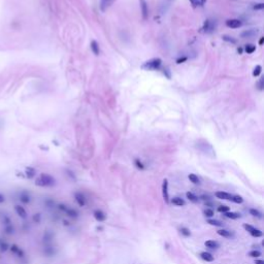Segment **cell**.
Wrapping results in <instances>:
<instances>
[{
  "mask_svg": "<svg viewBox=\"0 0 264 264\" xmlns=\"http://www.w3.org/2000/svg\"><path fill=\"white\" fill-rule=\"evenodd\" d=\"M55 184L56 180L54 179V177H52L51 175H48V173H41L35 180V185L37 187H53Z\"/></svg>",
  "mask_w": 264,
  "mask_h": 264,
  "instance_id": "obj_1",
  "label": "cell"
},
{
  "mask_svg": "<svg viewBox=\"0 0 264 264\" xmlns=\"http://www.w3.org/2000/svg\"><path fill=\"white\" fill-rule=\"evenodd\" d=\"M161 63H162V60L160 58H152V59L144 62L141 65V68L146 69V70H154V69H158Z\"/></svg>",
  "mask_w": 264,
  "mask_h": 264,
  "instance_id": "obj_2",
  "label": "cell"
},
{
  "mask_svg": "<svg viewBox=\"0 0 264 264\" xmlns=\"http://www.w3.org/2000/svg\"><path fill=\"white\" fill-rule=\"evenodd\" d=\"M9 251H10V253H12V255H14V256L18 257V258H20V259L25 258V256H26V255H25L24 250L21 249L20 247H19L18 245H16V244L10 245L9 246Z\"/></svg>",
  "mask_w": 264,
  "mask_h": 264,
  "instance_id": "obj_3",
  "label": "cell"
},
{
  "mask_svg": "<svg viewBox=\"0 0 264 264\" xmlns=\"http://www.w3.org/2000/svg\"><path fill=\"white\" fill-rule=\"evenodd\" d=\"M244 228L253 236V237H261L263 235V232L261 230L257 229V228L253 227L252 225H249V224H245Z\"/></svg>",
  "mask_w": 264,
  "mask_h": 264,
  "instance_id": "obj_4",
  "label": "cell"
},
{
  "mask_svg": "<svg viewBox=\"0 0 264 264\" xmlns=\"http://www.w3.org/2000/svg\"><path fill=\"white\" fill-rule=\"evenodd\" d=\"M19 200L22 204H29L31 202V195L28 191H21L20 194H19Z\"/></svg>",
  "mask_w": 264,
  "mask_h": 264,
  "instance_id": "obj_5",
  "label": "cell"
},
{
  "mask_svg": "<svg viewBox=\"0 0 264 264\" xmlns=\"http://www.w3.org/2000/svg\"><path fill=\"white\" fill-rule=\"evenodd\" d=\"M14 211L18 215V217H20L21 219H26L28 217V213H27L26 208L23 206L22 204H16L14 205Z\"/></svg>",
  "mask_w": 264,
  "mask_h": 264,
  "instance_id": "obj_6",
  "label": "cell"
},
{
  "mask_svg": "<svg viewBox=\"0 0 264 264\" xmlns=\"http://www.w3.org/2000/svg\"><path fill=\"white\" fill-rule=\"evenodd\" d=\"M162 195L163 199L166 203H169V193H168V181L166 179L163 180L162 183Z\"/></svg>",
  "mask_w": 264,
  "mask_h": 264,
  "instance_id": "obj_7",
  "label": "cell"
},
{
  "mask_svg": "<svg viewBox=\"0 0 264 264\" xmlns=\"http://www.w3.org/2000/svg\"><path fill=\"white\" fill-rule=\"evenodd\" d=\"M140 2V9H141V16L144 21L148 20L149 18V8L146 0H139Z\"/></svg>",
  "mask_w": 264,
  "mask_h": 264,
  "instance_id": "obj_8",
  "label": "cell"
},
{
  "mask_svg": "<svg viewBox=\"0 0 264 264\" xmlns=\"http://www.w3.org/2000/svg\"><path fill=\"white\" fill-rule=\"evenodd\" d=\"M226 26L232 29L239 28L242 26V21L238 20V19H230V20L226 21Z\"/></svg>",
  "mask_w": 264,
  "mask_h": 264,
  "instance_id": "obj_9",
  "label": "cell"
},
{
  "mask_svg": "<svg viewBox=\"0 0 264 264\" xmlns=\"http://www.w3.org/2000/svg\"><path fill=\"white\" fill-rule=\"evenodd\" d=\"M93 216L98 222H103L106 220V215L104 211H102L101 209H96L93 213Z\"/></svg>",
  "mask_w": 264,
  "mask_h": 264,
  "instance_id": "obj_10",
  "label": "cell"
},
{
  "mask_svg": "<svg viewBox=\"0 0 264 264\" xmlns=\"http://www.w3.org/2000/svg\"><path fill=\"white\" fill-rule=\"evenodd\" d=\"M216 197L219 198V199H223V200H229L231 201L232 196L230 193H227V192H223V191H219V192H216Z\"/></svg>",
  "mask_w": 264,
  "mask_h": 264,
  "instance_id": "obj_11",
  "label": "cell"
},
{
  "mask_svg": "<svg viewBox=\"0 0 264 264\" xmlns=\"http://www.w3.org/2000/svg\"><path fill=\"white\" fill-rule=\"evenodd\" d=\"M74 198H75V201H76V203L79 204V206L83 207V206H85V205H86V198H85V196H84L82 193H79V192L75 193Z\"/></svg>",
  "mask_w": 264,
  "mask_h": 264,
  "instance_id": "obj_12",
  "label": "cell"
},
{
  "mask_svg": "<svg viewBox=\"0 0 264 264\" xmlns=\"http://www.w3.org/2000/svg\"><path fill=\"white\" fill-rule=\"evenodd\" d=\"M3 232L4 234H6V235H12V234H14V232H16V228H14V226L12 224H7V225H4L3 226Z\"/></svg>",
  "mask_w": 264,
  "mask_h": 264,
  "instance_id": "obj_13",
  "label": "cell"
},
{
  "mask_svg": "<svg viewBox=\"0 0 264 264\" xmlns=\"http://www.w3.org/2000/svg\"><path fill=\"white\" fill-rule=\"evenodd\" d=\"M35 175H36V170H35V168H33V167H31V166L26 167V169H25V177H26L27 179H29V180L33 179V177H35Z\"/></svg>",
  "mask_w": 264,
  "mask_h": 264,
  "instance_id": "obj_14",
  "label": "cell"
},
{
  "mask_svg": "<svg viewBox=\"0 0 264 264\" xmlns=\"http://www.w3.org/2000/svg\"><path fill=\"white\" fill-rule=\"evenodd\" d=\"M55 253H56L55 249H54L51 245H45V248H43V254H45V256L51 257V256H53V255H55Z\"/></svg>",
  "mask_w": 264,
  "mask_h": 264,
  "instance_id": "obj_15",
  "label": "cell"
},
{
  "mask_svg": "<svg viewBox=\"0 0 264 264\" xmlns=\"http://www.w3.org/2000/svg\"><path fill=\"white\" fill-rule=\"evenodd\" d=\"M9 246L7 240H4L3 238H0V252L1 253H5L9 250Z\"/></svg>",
  "mask_w": 264,
  "mask_h": 264,
  "instance_id": "obj_16",
  "label": "cell"
},
{
  "mask_svg": "<svg viewBox=\"0 0 264 264\" xmlns=\"http://www.w3.org/2000/svg\"><path fill=\"white\" fill-rule=\"evenodd\" d=\"M53 233L51 231H45V235H43V244L45 245H50L53 239Z\"/></svg>",
  "mask_w": 264,
  "mask_h": 264,
  "instance_id": "obj_17",
  "label": "cell"
},
{
  "mask_svg": "<svg viewBox=\"0 0 264 264\" xmlns=\"http://www.w3.org/2000/svg\"><path fill=\"white\" fill-rule=\"evenodd\" d=\"M200 256H201V258H202L204 261H206V262H213V261L215 260V258H214V256L211 254V253L202 252L200 254Z\"/></svg>",
  "mask_w": 264,
  "mask_h": 264,
  "instance_id": "obj_18",
  "label": "cell"
},
{
  "mask_svg": "<svg viewBox=\"0 0 264 264\" xmlns=\"http://www.w3.org/2000/svg\"><path fill=\"white\" fill-rule=\"evenodd\" d=\"M205 247L208 249H218L220 248V244L218 242H216V240H207V242H205Z\"/></svg>",
  "mask_w": 264,
  "mask_h": 264,
  "instance_id": "obj_19",
  "label": "cell"
},
{
  "mask_svg": "<svg viewBox=\"0 0 264 264\" xmlns=\"http://www.w3.org/2000/svg\"><path fill=\"white\" fill-rule=\"evenodd\" d=\"M91 50H92V52H93V53L95 54L96 56L99 55V53H100L99 45H98V43L96 40H92L91 41Z\"/></svg>",
  "mask_w": 264,
  "mask_h": 264,
  "instance_id": "obj_20",
  "label": "cell"
},
{
  "mask_svg": "<svg viewBox=\"0 0 264 264\" xmlns=\"http://www.w3.org/2000/svg\"><path fill=\"white\" fill-rule=\"evenodd\" d=\"M114 2V0H100V8L102 12H105L106 8Z\"/></svg>",
  "mask_w": 264,
  "mask_h": 264,
  "instance_id": "obj_21",
  "label": "cell"
},
{
  "mask_svg": "<svg viewBox=\"0 0 264 264\" xmlns=\"http://www.w3.org/2000/svg\"><path fill=\"white\" fill-rule=\"evenodd\" d=\"M170 201H171V203H172V204L177 205V206H184V205L186 204L185 200H184V199H182V198H180V197H175V198L171 199Z\"/></svg>",
  "mask_w": 264,
  "mask_h": 264,
  "instance_id": "obj_22",
  "label": "cell"
},
{
  "mask_svg": "<svg viewBox=\"0 0 264 264\" xmlns=\"http://www.w3.org/2000/svg\"><path fill=\"white\" fill-rule=\"evenodd\" d=\"M217 232L219 235L223 236V237H225V238H230L233 236V234H232L231 232L228 231V230H226V229H220V230H218Z\"/></svg>",
  "mask_w": 264,
  "mask_h": 264,
  "instance_id": "obj_23",
  "label": "cell"
},
{
  "mask_svg": "<svg viewBox=\"0 0 264 264\" xmlns=\"http://www.w3.org/2000/svg\"><path fill=\"white\" fill-rule=\"evenodd\" d=\"M64 213H66V215L68 216V217L73 218V219H74V218H77V216H79L77 211H75L74 208H68V207H67L66 211H64Z\"/></svg>",
  "mask_w": 264,
  "mask_h": 264,
  "instance_id": "obj_24",
  "label": "cell"
},
{
  "mask_svg": "<svg viewBox=\"0 0 264 264\" xmlns=\"http://www.w3.org/2000/svg\"><path fill=\"white\" fill-rule=\"evenodd\" d=\"M0 223L4 226V225H7V224H12V219H10L7 215L4 214V215H2V217L0 218Z\"/></svg>",
  "mask_w": 264,
  "mask_h": 264,
  "instance_id": "obj_25",
  "label": "cell"
},
{
  "mask_svg": "<svg viewBox=\"0 0 264 264\" xmlns=\"http://www.w3.org/2000/svg\"><path fill=\"white\" fill-rule=\"evenodd\" d=\"M188 179L190 180L191 183L195 184V185H199V184H200V180H199V177L196 175H194V173H190V175H188Z\"/></svg>",
  "mask_w": 264,
  "mask_h": 264,
  "instance_id": "obj_26",
  "label": "cell"
},
{
  "mask_svg": "<svg viewBox=\"0 0 264 264\" xmlns=\"http://www.w3.org/2000/svg\"><path fill=\"white\" fill-rule=\"evenodd\" d=\"M225 216L227 218H229V219H232V220H236V219H238V218L242 217L240 214L234 213V211H227V213H225Z\"/></svg>",
  "mask_w": 264,
  "mask_h": 264,
  "instance_id": "obj_27",
  "label": "cell"
},
{
  "mask_svg": "<svg viewBox=\"0 0 264 264\" xmlns=\"http://www.w3.org/2000/svg\"><path fill=\"white\" fill-rule=\"evenodd\" d=\"M186 196H187V198L193 203L198 202V200H199V198L194 193H192V192H187V193H186Z\"/></svg>",
  "mask_w": 264,
  "mask_h": 264,
  "instance_id": "obj_28",
  "label": "cell"
},
{
  "mask_svg": "<svg viewBox=\"0 0 264 264\" xmlns=\"http://www.w3.org/2000/svg\"><path fill=\"white\" fill-rule=\"evenodd\" d=\"M255 50H256V47H255L254 45H252V43H249V45H246V47H245V51H246L248 54H252V53H254Z\"/></svg>",
  "mask_w": 264,
  "mask_h": 264,
  "instance_id": "obj_29",
  "label": "cell"
},
{
  "mask_svg": "<svg viewBox=\"0 0 264 264\" xmlns=\"http://www.w3.org/2000/svg\"><path fill=\"white\" fill-rule=\"evenodd\" d=\"M250 215H252L253 217L259 218V219L262 218V214H261V211H259L258 209H256V208H251L250 209Z\"/></svg>",
  "mask_w": 264,
  "mask_h": 264,
  "instance_id": "obj_30",
  "label": "cell"
},
{
  "mask_svg": "<svg viewBox=\"0 0 264 264\" xmlns=\"http://www.w3.org/2000/svg\"><path fill=\"white\" fill-rule=\"evenodd\" d=\"M207 223L211 224V225H213V226H217V227H221V226H223V223L218 221V220L209 219V220H207Z\"/></svg>",
  "mask_w": 264,
  "mask_h": 264,
  "instance_id": "obj_31",
  "label": "cell"
},
{
  "mask_svg": "<svg viewBox=\"0 0 264 264\" xmlns=\"http://www.w3.org/2000/svg\"><path fill=\"white\" fill-rule=\"evenodd\" d=\"M32 221L34 222V223H36V224L40 223V221H41V215L39 213L34 214V215L32 216Z\"/></svg>",
  "mask_w": 264,
  "mask_h": 264,
  "instance_id": "obj_32",
  "label": "cell"
},
{
  "mask_svg": "<svg viewBox=\"0 0 264 264\" xmlns=\"http://www.w3.org/2000/svg\"><path fill=\"white\" fill-rule=\"evenodd\" d=\"M257 31H254V30H248V31H245V32L242 33V37H250L252 36V35L256 34Z\"/></svg>",
  "mask_w": 264,
  "mask_h": 264,
  "instance_id": "obj_33",
  "label": "cell"
},
{
  "mask_svg": "<svg viewBox=\"0 0 264 264\" xmlns=\"http://www.w3.org/2000/svg\"><path fill=\"white\" fill-rule=\"evenodd\" d=\"M180 231H181L182 235L186 236V237H188V236L191 235V232H190V230L188 229V228H186V227H182L181 229H180Z\"/></svg>",
  "mask_w": 264,
  "mask_h": 264,
  "instance_id": "obj_34",
  "label": "cell"
},
{
  "mask_svg": "<svg viewBox=\"0 0 264 264\" xmlns=\"http://www.w3.org/2000/svg\"><path fill=\"white\" fill-rule=\"evenodd\" d=\"M249 256L253 257V258H258L259 256H261V252H260V251H258V250L251 251V252L249 253Z\"/></svg>",
  "mask_w": 264,
  "mask_h": 264,
  "instance_id": "obj_35",
  "label": "cell"
},
{
  "mask_svg": "<svg viewBox=\"0 0 264 264\" xmlns=\"http://www.w3.org/2000/svg\"><path fill=\"white\" fill-rule=\"evenodd\" d=\"M261 71H262V66L256 65V67L254 68V71H253V75H254V76H258V75L261 73Z\"/></svg>",
  "mask_w": 264,
  "mask_h": 264,
  "instance_id": "obj_36",
  "label": "cell"
},
{
  "mask_svg": "<svg viewBox=\"0 0 264 264\" xmlns=\"http://www.w3.org/2000/svg\"><path fill=\"white\" fill-rule=\"evenodd\" d=\"M231 201H233V202L238 203V204H239V203H242L244 199H242V196H239V195H233V196H232Z\"/></svg>",
  "mask_w": 264,
  "mask_h": 264,
  "instance_id": "obj_37",
  "label": "cell"
},
{
  "mask_svg": "<svg viewBox=\"0 0 264 264\" xmlns=\"http://www.w3.org/2000/svg\"><path fill=\"white\" fill-rule=\"evenodd\" d=\"M230 208L229 206H227V205H220L219 207H218V211L219 213H227V211H229Z\"/></svg>",
  "mask_w": 264,
  "mask_h": 264,
  "instance_id": "obj_38",
  "label": "cell"
},
{
  "mask_svg": "<svg viewBox=\"0 0 264 264\" xmlns=\"http://www.w3.org/2000/svg\"><path fill=\"white\" fill-rule=\"evenodd\" d=\"M203 214H204L205 217H207V218H211V217H213V216H214V211H213V209H211V208H206V209H204Z\"/></svg>",
  "mask_w": 264,
  "mask_h": 264,
  "instance_id": "obj_39",
  "label": "cell"
},
{
  "mask_svg": "<svg viewBox=\"0 0 264 264\" xmlns=\"http://www.w3.org/2000/svg\"><path fill=\"white\" fill-rule=\"evenodd\" d=\"M223 39L225 41H228V43H236V39L232 38V37L228 36V35H223Z\"/></svg>",
  "mask_w": 264,
  "mask_h": 264,
  "instance_id": "obj_40",
  "label": "cell"
},
{
  "mask_svg": "<svg viewBox=\"0 0 264 264\" xmlns=\"http://www.w3.org/2000/svg\"><path fill=\"white\" fill-rule=\"evenodd\" d=\"M263 87H264V77H261V79H259L258 88H259V90H263Z\"/></svg>",
  "mask_w": 264,
  "mask_h": 264,
  "instance_id": "obj_41",
  "label": "cell"
},
{
  "mask_svg": "<svg viewBox=\"0 0 264 264\" xmlns=\"http://www.w3.org/2000/svg\"><path fill=\"white\" fill-rule=\"evenodd\" d=\"M5 201H6L5 195H4L3 193H1V192H0V204H3V203H5Z\"/></svg>",
  "mask_w": 264,
  "mask_h": 264,
  "instance_id": "obj_42",
  "label": "cell"
},
{
  "mask_svg": "<svg viewBox=\"0 0 264 264\" xmlns=\"http://www.w3.org/2000/svg\"><path fill=\"white\" fill-rule=\"evenodd\" d=\"M264 7L263 3H257L256 5H254V9H262Z\"/></svg>",
  "mask_w": 264,
  "mask_h": 264,
  "instance_id": "obj_43",
  "label": "cell"
},
{
  "mask_svg": "<svg viewBox=\"0 0 264 264\" xmlns=\"http://www.w3.org/2000/svg\"><path fill=\"white\" fill-rule=\"evenodd\" d=\"M191 2H192V4H193L194 7H196V6H197L198 4H200V3H199L198 0H191Z\"/></svg>",
  "mask_w": 264,
  "mask_h": 264,
  "instance_id": "obj_44",
  "label": "cell"
},
{
  "mask_svg": "<svg viewBox=\"0 0 264 264\" xmlns=\"http://www.w3.org/2000/svg\"><path fill=\"white\" fill-rule=\"evenodd\" d=\"M186 60H187V57H184V58H181V59H177V63H183L184 61H186Z\"/></svg>",
  "mask_w": 264,
  "mask_h": 264,
  "instance_id": "obj_45",
  "label": "cell"
},
{
  "mask_svg": "<svg viewBox=\"0 0 264 264\" xmlns=\"http://www.w3.org/2000/svg\"><path fill=\"white\" fill-rule=\"evenodd\" d=\"M136 164H137V167H138V168H141V169L144 168V165H142L141 163L138 162V160H136Z\"/></svg>",
  "mask_w": 264,
  "mask_h": 264,
  "instance_id": "obj_46",
  "label": "cell"
},
{
  "mask_svg": "<svg viewBox=\"0 0 264 264\" xmlns=\"http://www.w3.org/2000/svg\"><path fill=\"white\" fill-rule=\"evenodd\" d=\"M255 264H264L263 260H256L255 261Z\"/></svg>",
  "mask_w": 264,
  "mask_h": 264,
  "instance_id": "obj_47",
  "label": "cell"
},
{
  "mask_svg": "<svg viewBox=\"0 0 264 264\" xmlns=\"http://www.w3.org/2000/svg\"><path fill=\"white\" fill-rule=\"evenodd\" d=\"M264 43V37H261L260 40H259V45H262Z\"/></svg>",
  "mask_w": 264,
  "mask_h": 264,
  "instance_id": "obj_48",
  "label": "cell"
}]
</instances>
